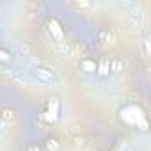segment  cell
<instances>
[{
  "instance_id": "1",
  "label": "cell",
  "mask_w": 151,
  "mask_h": 151,
  "mask_svg": "<svg viewBox=\"0 0 151 151\" xmlns=\"http://www.w3.org/2000/svg\"><path fill=\"white\" fill-rule=\"evenodd\" d=\"M121 117L126 121V123H132V124H140V130H146V121L142 117V112L140 109L137 107H126L124 110H121Z\"/></svg>"
},
{
  "instance_id": "2",
  "label": "cell",
  "mask_w": 151,
  "mask_h": 151,
  "mask_svg": "<svg viewBox=\"0 0 151 151\" xmlns=\"http://www.w3.org/2000/svg\"><path fill=\"white\" fill-rule=\"evenodd\" d=\"M59 109H60V105H59V100H55V98H52L50 101H48V105H46V119L48 121H52V123H55L57 121V117H59Z\"/></svg>"
},
{
  "instance_id": "3",
  "label": "cell",
  "mask_w": 151,
  "mask_h": 151,
  "mask_svg": "<svg viewBox=\"0 0 151 151\" xmlns=\"http://www.w3.org/2000/svg\"><path fill=\"white\" fill-rule=\"evenodd\" d=\"M34 75H36V78L43 84H50L53 82V71L48 69V68H36L34 69Z\"/></svg>"
},
{
  "instance_id": "4",
  "label": "cell",
  "mask_w": 151,
  "mask_h": 151,
  "mask_svg": "<svg viewBox=\"0 0 151 151\" xmlns=\"http://www.w3.org/2000/svg\"><path fill=\"white\" fill-rule=\"evenodd\" d=\"M48 30H50V34H52V37H53L55 41L62 43V39H64V32H62L60 25H59L55 20H50V22H48Z\"/></svg>"
},
{
  "instance_id": "5",
  "label": "cell",
  "mask_w": 151,
  "mask_h": 151,
  "mask_svg": "<svg viewBox=\"0 0 151 151\" xmlns=\"http://www.w3.org/2000/svg\"><path fill=\"white\" fill-rule=\"evenodd\" d=\"M14 119H16L14 110H11V109H4V110H0V121H2V123L9 124V123H14Z\"/></svg>"
},
{
  "instance_id": "6",
  "label": "cell",
  "mask_w": 151,
  "mask_h": 151,
  "mask_svg": "<svg viewBox=\"0 0 151 151\" xmlns=\"http://www.w3.org/2000/svg\"><path fill=\"white\" fill-rule=\"evenodd\" d=\"M96 71H98V77H100V78L107 77L109 71H110V59H103V60L100 62V66L96 68Z\"/></svg>"
},
{
  "instance_id": "7",
  "label": "cell",
  "mask_w": 151,
  "mask_h": 151,
  "mask_svg": "<svg viewBox=\"0 0 151 151\" xmlns=\"http://www.w3.org/2000/svg\"><path fill=\"white\" fill-rule=\"evenodd\" d=\"M45 147H46L48 151H59V142H57V139H48L46 144H45Z\"/></svg>"
},
{
  "instance_id": "8",
  "label": "cell",
  "mask_w": 151,
  "mask_h": 151,
  "mask_svg": "<svg viewBox=\"0 0 151 151\" xmlns=\"http://www.w3.org/2000/svg\"><path fill=\"white\" fill-rule=\"evenodd\" d=\"M142 52H144V55H149V53H151V43H149V37H144V39H142Z\"/></svg>"
},
{
  "instance_id": "9",
  "label": "cell",
  "mask_w": 151,
  "mask_h": 151,
  "mask_svg": "<svg viewBox=\"0 0 151 151\" xmlns=\"http://www.w3.org/2000/svg\"><path fill=\"white\" fill-rule=\"evenodd\" d=\"M82 68H84V71H96V64L93 62V60H84L82 62Z\"/></svg>"
},
{
  "instance_id": "10",
  "label": "cell",
  "mask_w": 151,
  "mask_h": 151,
  "mask_svg": "<svg viewBox=\"0 0 151 151\" xmlns=\"http://www.w3.org/2000/svg\"><path fill=\"white\" fill-rule=\"evenodd\" d=\"M86 146H87L86 139H82V137H77V139H75V147H78V149H84Z\"/></svg>"
},
{
  "instance_id": "11",
  "label": "cell",
  "mask_w": 151,
  "mask_h": 151,
  "mask_svg": "<svg viewBox=\"0 0 151 151\" xmlns=\"http://www.w3.org/2000/svg\"><path fill=\"white\" fill-rule=\"evenodd\" d=\"M73 6L77 7V9H91V7H93L91 2H75Z\"/></svg>"
},
{
  "instance_id": "12",
  "label": "cell",
  "mask_w": 151,
  "mask_h": 151,
  "mask_svg": "<svg viewBox=\"0 0 151 151\" xmlns=\"http://www.w3.org/2000/svg\"><path fill=\"white\" fill-rule=\"evenodd\" d=\"M110 71H121V68H123V62L121 60H110Z\"/></svg>"
},
{
  "instance_id": "13",
  "label": "cell",
  "mask_w": 151,
  "mask_h": 151,
  "mask_svg": "<svg viewBox=\"0 0 151 151\" xmlns=\"http://www.w3.org/2000/svg\"><path fill=\"white\" fill-rule=\"evenodd\" d=\"M0 60H4V62H6V60H9V55H7L6 52H2V50H0Z\"/></svg>"
},
{
  "instance_id": "14",
  "label": "cell",
  "mask_w": 151,
  "mask_h": 151,
  "mask_svg": "<svg viewBox=\"0 0 151 151\" xmlns=\"http://www.w3.org/2000/svg\"><path fill=\"white\" fill-rule=\"evenodd\" d=\"M29 151H41V149H39V147L34 144V146H30V147H29Z\"/></svg>"
},
{
  "instance_id": "15",
  "label": "cell",
  "mask_w": 151,
  "mask_h": 151,
  "mask_svg": "<svg viewBox=\"0 0 151 151\" xmlns=\"http://www.w3.org/2000/svg\"><path fill=\"white\" fill-rule=\"evenodd\" d=\"M124 151H139V149H137V147H133V146H130V147H126Z\"/></svg>"
}]
</instances>
